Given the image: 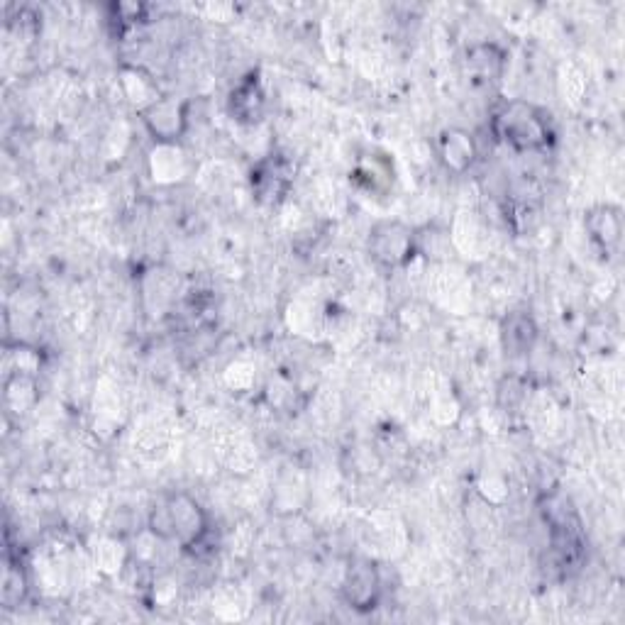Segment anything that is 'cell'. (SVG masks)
Listing matches in <instances>:
<instances>
[{"label":"cell","mask_w":625,"mask_h":625,"mask_svg":"<svg viewBox=\"0 0 625 625\" xmlns=\"http://www.w3.org/2000/svg\"><path fill=\"white\" fill-rule=\"evenodd\" d=\"M25 591H27V582H25V574H22L20 564L8 562V569H5V577H3V604L8 608H15L25 599Z\"/></svg>","instance_id":"obj_13"},{"label":"cell","mask_w":625,"mask_h":625,"mask_svg":"<svg viewBox=\"0 0 625 625\" xmlns=\"http://www.w3.org/2000/svg\"><path fill=\"white\" fill-rule=\"evenodd\" d=\"M535 340H538V328L530 315L516 313L503 323V347L511 355H525L535 345Z\"/></svg>","instance_id":"obj_11"},{"label":"cell","mask_w":625,"mask_h":625,"mask_svg":"<svg viewBox=\"0 0 625 625\" xmlns=\"http://www.w3.org/2000/svg\"><path fill=\"white\" fill-rule=\"evenodd\" d=\"M291 184V164L279 154L262 159L252 171V186L257 191L259 201L276 203L286 193Z\"/></svg>","instance_id":"obj_6"},{"label":"cell","mask_w":625,"mask_h":625,"mask_svg":"<svg viewBox=\"0 0 625 625\" xmlns=\"http://www.w3.org/2000/svg\"><path fill=\"white\" fill-rule=\"evenodd\" d=\"M413 247H416L413 230L398 220L379 223L369 237V252L386 269L403 267L413 257Z\"/></svg>","instance_id":"obj_4"},{"label":"cell","mask_w":625,"mask_h":625,"mask_svg":"<svg viewBox=\"0 0 625 625\" xmlns=\"http://www.w3.org/2000/svg\"><path fill=\"white\" fill-rule=\"evenodd\" d=\"M230 110L240 123H257L264 110V91L257 76H247L240 86L232 91Z\"/></svg>","instance_id":"obj_10"},{"label":"cell","mask_w":625,"mask_h":625,"mask_svg":"<svg viewBox=\"0 0 625 625\" xmlns=\"http://www.w3.org/2000/svg\"><path fill=\"white\" fill-rule=\"evenodd\" d=\"M440 157L445 162V167H450L452 171H464L472 167L474 157H477V147H474V140L469 132L457 130H445L440 135Z\"/></svg>","instance_id":"obj_9"},{"label":"cell","mask_w":625,"mask_h":625,"mask_svg":"<svg viewBox=\"0 0 625 625\" xmlns=\"http://www.w3.org/2000/svg\"><path fill=\"white\" fill-rule=\"evenodd\" d=\"M149 530L164 542L196 552L208 538V516L188 494H171L152 508Z\"/></svg>","instance_id":"obj_1"},{"label":"cell","mask_w":625,"mask_h":625,"mask_svg":"<svg viewBox=\"0 0 625 625\" xmlns=\"http://www.w3.org/2000/svg\"><path fill=\"white\" fill-rule=\"evenodd\" d=\"M145 120H147V125L152 127L154 135H159V137H176L181 130V123H184L179 105L171 101L154 103L152 108L145 113Z\"/></svg>","instance_id":"obj_12"},{"label":"cell","mask_w":625,"mask_h":625,"mask_svg":"<svg viewBox=\"0 0 625 625\" xmlns=\"http://www.w3.org/2000/svg\"><path fill=\"white\" fill-rule=\"evenodd\" d=\"M494 130L506 145L518 152H540L552 145V127L545 110L538 105L513 101L494 115Z\"/></svg>","instance_id":"obj_2"},{"label":"cell","mask_w":625,"mask_h":625,"mask_svg":"<svg viewBox=\"0 0 625 625\" xmlns=\"http://www.w3.org/2000/svg\"><path fill=\"white\" fill-rule=\"evenodd\" d=\"M342 596L355 611H372L379 604L381 577L369 560H355L342 579Z\"/></svg>","instance_id":"obj_5"},{"label":"cell","mask_w":625,"mask_h":625,"mask_svg":"<svg viewBox=\"0 0 625 625\" xmlns=\"http://www.w3.org/2000/svg\"><path fill=\"white\" fill-rule=\"evenodd\" d=\"M545 521L550 523L552 557L560 572H572L584 560V538L577 513L564 499H550L545 508Z\"/></svg>","instance_id":"obj_3"},{"label":"cell","mask_w":625,"mask_h":625,"mask_svg":"<svg viewBox=\"0 0 625 625\" xmlns=\"http://www.w3.org/2000/svg\"><path fill=\"white\" fill-rule=\"evenodd\" d=\"M586 228H589L591 240L601 247L604 252L616 250V245L621 242V213L611 206H599L586 215Z\"/></svg>","instance_id":"obj_7"},{"label":"cell","mask_w":625,"mask_h":625,"mask_svg":"<svg viewBox=\"0 0 625 625\" xmlns=\"http://www.w3.org/2000/svg\"><path fill=\"white\" fill-rule=\"evenodd\" d=\"M506 54L496 44H477L467 52L469 74L477 84H496L503 74Z\"/></svg>","instance_id":"obj_8"}]
</instances>
